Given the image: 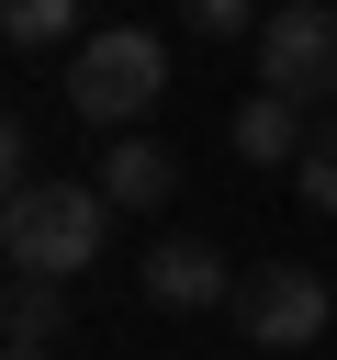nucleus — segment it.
I'll return each instance as SVG.
<instances>
[{
    "mask_svg": "<svg viewBox=\"0 0 337 360\" xmlns=\"http://www.w3.org/2000/svg\"><path fill=\"white\" fill-rule=\"evenodd\" d=\"M101 236H112L101 180H22V191L0 202V259H11V270H34V281L90 270V259H101Z\"/></svg>",
    "mask_w": 337,
    "mask_h": 360,
    "instance_id": "1",
    "label": "nucleus"
},
{
    "mask_svg": "<svg viewBox=\"0 0 337 360\" xmlns=\"http://www.w3.org/2000/svg\"><path fill=\"white\" fill-rule=\"evenodd\" d=\"M157 90H168V45H157L146 22H101V34L67 45V112H79V124L135 135Z\"/></svg>",
    "mask_w": 337,
    "mask_h": 360,
    "instance_id": "2",
    "label": "nucleus"
},
{
    "mask_svg": "<svg viewBox=\"0 0 337 360\" xmlns=\"http://www.w3.org/2000/svg\"><path fill=\"white\" fill-rule=\"evenodd\" d=\"M247 45H258V90H281V101H337V11H326V0H281Z\"/></svg>",
    "mask_w": 337,
    "mask_h": 360,
    "instance_id": "3",
    "label": "nucleus"
},
{
    "mask_svg": "<svg viewBox=\"0 0 337 360\" xmlns=\"http://www.w3.org/2000/svg\"><path fill=\"white\" fill-rule=\"evenodd\" d=\"M326 315H337L326 270H303V259H270V270H236V326H247L258 349H315V338H326Z\"/></svg>",
    "mask_w": 337,
    "mask_h": 360,
    "instance_id": "4",
    "label": "nucleus"
},
{
    "mask_svg": "<svg viewBox=\"0 0 337 360\" xmlns=\"http://www.w3.org/2000/svg\"><path fill=\"white\" fill-rule=\"evenodd\" d=\"M135 281H146V304H168V315H202V304H236V270H225V248H202V236H157Z\"/></svg>",
    "mask_w": 337,
    "mask_h": 360,
    "instance_id": "5",
    "label": "nucleus"
},
{
    "mask_svg": "<svg viewBox=\"0 0 337 360\" xmlns=\"http://www.w3.org/2000/svg\"><path fill=\"white\" fill-rule=\"evenodd\" d=\"M180 191V158L157 146V135H112V158H101V202L112 214H157Z\"/></svg>",
    "mask_w": 337,
    "mask_h": 360,
    "instance_id": "6",
    "label": "nucleus"
},
{
    "mask_svg": "<svg viewBox=\"0 0 337 360\" xmlns=\"http://www.w3.org/2000/svg\"><path fill=\"white\" fill-rule=\"evenodd\" d=\"M225 135H236V158H247V169H292L315 124H303V101H281V90H247Z\"/></svg>",
    "mask_w": 337,
    "mask_h": 360,
    "instance_id": "7",
    "label": "nucleus"
},
{
    "mask_svg": "<svg viewBox=\"0 0 337 360\" xmlns=\"http://www.w3.org/2000/svg\"><path fill=\"white\" fill-rule=\"evenodd\" d=\"M56 338H67V281L11 270L0 281V349H56Z\"/></svg>",
    "mask_w": 337,
    "mask_h": 360,
    "instance_id": "8",
    "label": "nucleus"
},
{
    "mask_svg": "<svg viewBox=\"0 0 337 360\" xmlns=\"http://www.w3.org/2000/svg\"><path fill=\"white\" fill-rule=\"evenodd\" d=\"M79 0H0V45H67Z\"/></svg>",
    "mask_w": 337,
    "mask_h": 360,
    "instance_id": "9",
    "label": "nucleus"
},
{
    "mask_svg": "<svg viewBox=\"0 0 337 360\" xmlns=\"http://www.w3.org/2000/svg\"><path fill=\"white\" fill-rule=\"evenodd\" d=\"M292 191H303L315 214H337V124H315V135H303V158H292Z\"/></svg>",
    "mask_w": 337,
    "mask_h": 360,
    "instance_id": "10",
    "label": "nucleus"
},
{
    "mask_svg": "<svg viewBox=\"0 0 337 360\" xmlns=\"http://www.w3.org/2000/svg\"><path fill=\"white\" fill-rule=\"evenodd\" d=\"M180 22H191V34H213V45H225V34H258V22H270V11H258V0H180Z\"/></svg>",
    "mask_w": 337,
    "mask_h": 360,
    "instance_id": "11",
    "label": "nucleus"
},
{
    "mask_svg": "<svg viewBox=\"0 0 337 360\" xmlns=\"http://www.w3.org/2000/svg\"><path fill=\"white\" fill-rule=\"evenodd\" d=\"M11 191H22V124L0 112V202H11Z\"/></svg>",
    "mask_w": 337,
    "mask_h": 360,
    "instance_id": "12",
    "label": "nucleus"
},
{
    "mask_svg": "<svg viewBox=\"0 0 337 360\" xmlns=\"http://www.w3.org/2000/svg\"><path fill=\"white\" fill-rule=\"evenodd\" d=\"M0 360H45V349H0Z\"/></svg>",
    "mask_w": 337,
    "mask_h": 360,
    "instance_id": "13",
    "label": "nucleus"
}]
</instances>
